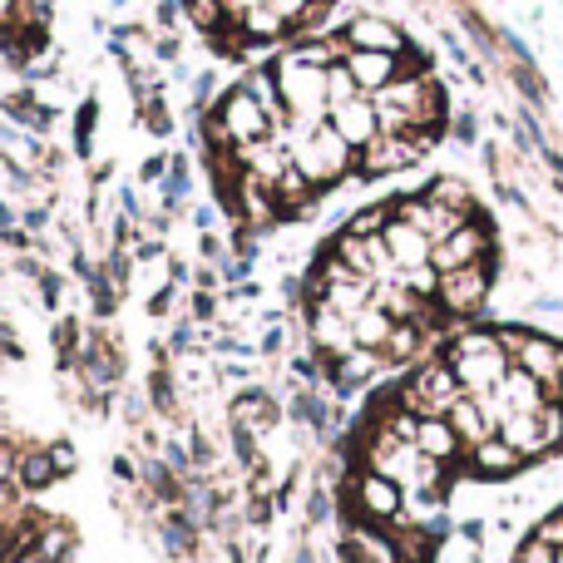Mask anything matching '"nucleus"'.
<instances>
[{
  "mask_svg": "<svg viewBox=\"0 0 563 563\" xmlns=\"http://www.w3.org/2000/svg\"><path fill=\"white\" fill-rule=\"evenodd\" d=\"M341 0H184L194 30L223 59H247L257 49L291 45L336 10Z\"/></svg>",
  "mask_w": 563,
  "mask_h": 563,
  "instance_id": "1",
  "label": "nucleus"
},
{
  "mask_svg": "<svg viewBox=\"0 0 563 563\" xmlns=\"http://www.w3.org/2000/svg\"><path fill=\"white\" fill-rule=\"evenodd\" d=\"M49 45V0H0V49L30 65Z\"/></svg>",
  "mask_w": 563,
  "mask_h": 563,
  "instance_id": "2",
  "label": "nucleus"
}]
</instances>
